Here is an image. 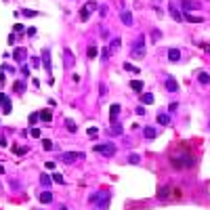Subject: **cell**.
<instances>
[{
  "label": "cell",
  "mask_w": 210,
  "mask_h": 210,
  "mask_svg": "<svg viewBox=\"0 0 210 210\" xmlns=\"http://www.w3.org/2000/svg\"><path fill=\"white\" fill-rule=\"evenodd\" d=\"M176 107H179V103H170L168 105V112H176Z\"/></svg>",
  "instance_id": "ab89813d"
},
{
  "label": "cell",
  "mask_w": 210,
  "mask_h": 210,
  "mask_svg": "<svg viewBox=\"0 0 210 210\" xmlns=\"http://www.w3.org/2000/svg\"><path fill=\"white\" fill-rule=\"evenodd\" d=\"M130 88L137 91V92H141L143 91V82H141V80H133V82H130Z\"/></svg>",
  "instance_id": "44dd1931"
},
{
  "label": "cell",
  "mask_w": 210,
  "mask_h": 210,
  "mask_svg": "<svg viewBox=\"0 0 210 210\" xmlns=\"http://www.w3.org/2000/svg\"><path fill=\"white\" fill-rule=\"evenodd\" d=\"M42 65H44V70H46V71L53 70V65H50V50L49 49L42 50Z\"/></svg>",
  "instance_id": "ba28073f"
},
{
  "label": "cell",
  "mask_w": 210,
  "mask_h": 210,
  "mask_svg": "<svg viewBox=\"0 0 210 210\" xmlns=\"http://www.w3.org/2000/svg\"><path fill=\"white\" fill-rule=\"evenodd\" d=\"M42 147H44L46 151H50V149H53V141H50V139H44V141H42Z\"/></svg>",
  "instance_id": "4dcf8cb0"
},
{
  "label": "cell",
  "mask_w": 210,
  "mask_h": 210,
  "mask_svg": "<svg viewBox=\"0 0 210 210\" xmlns=\"http://www.w3.org/2000/svg\"><path fill=\"white\" fill-rule=\"evenodd\" d=\"M0 109L4 113H11V99H8L4 92H0Z\"/></svg>",
  "instance_id": "52a82bcc"
},
{
  "label": "cell",
  "mask_w": 210,
  "mask_h": 210,
  "mask_svg": "<svg viewBox=\"0 0 210 210\" xmlns=\"http://www.w3.org/2000/svg\"><path fill=\"white\" fill-rule=\"evenodd\" d=\"M0 189H2V185H0Z\"/></svg>",
  "instance_id": "c3c4849f"
},
{
  "label": "cell",
  "mask_w": 210,
  "mask_h": 210,
  "mask_svg": "<svg viewBox=\"0 0 210 210\" xmlns=\"http://www.w3.org/2000/svg\"><path fill=\"white\" fill-rule=\"evenodd\" d=\"M40 63H42V59H38V57H32V65H34V67H40Z\"/></svg>",
  "instance_id": "74e56055"
},
{
  "label": "cell",
  "mask_w": 210,
  "mask_h": 210,
  "mask_svg": "<svg viewBox=\"0 0 210 210\" xmlns=\"http://www.w3.org/2000/svg\"><path fill=\"white\" fill-rule=\"evenodd\" d=\"M38 116H40V120H44V122H50V120H53V116H50L49 109H42V112L38 113Z\"/></svg>",
  "instance_id": "7402d4cb"
},
{
  "label": "cell",
  "mask_w": 210,
  "mask_h": 210,
  "mask_svg": "<svg viewBox=\"0 0 210 210\" xmlns=\"http://www.w3.org/2000/svg\"><path fill=\"white\" fill-rule=\"evenodd\" d=\"M88 202H99V210L107 208V202H109V193L107 191H99V193H92L88 197Z\"/></svg>",
  "instance_id": "7a4b0ae2"
},
{
  "label": "cell",
  "mask_w": 210,
  "mask_h": 210,
  "mask_svg": "<svg viewBox=\"0 0 210 210\" xmlns=\"http://www.w3.org/2000/svg\"><path fill=\"white\" fill-rule=\"evenodd\" d=\"M13 57H15V61L17 63H25V59H28V50L25 49H17L13 53Z\"/></svg>",
  "instance_id": "9c48e42d"
},
{
  "label": "cell",
  "mask_w": 210,
  "mask_h": 210,
  "mask_svg": "<svg viewBox=\"0 0 210 210\" xmlns=\"http://www.w3.org/2000/svg\"><path fill=\"white\" fill-rule=\"evenodd\" d=\"M181 8H183V13H189V11H202V2H197V0H183Z\"/></svg>",
  "instance_id": "5b68a950"
},
{
  "label": "cell",
  "mask_w": 210,
  "mask_h": 210,
  "mask_svg": "<svg viewBox=\"0 0 210 210\" xmlns=\"http://www.w3.org/2000/svg\"><path fill=\"white\" fill-rule=\"evenodd\" d=\"M0 172H4V166H2V164H0Z\"/></svg>",
  "instance_id": "bcb514c9"
},
{
  "label": "cell",
  "mask_w": 210,
  "mask_h": 210,
  "mask_svg": "<svg viewBox=\"0 0 210 210\" xmlns=\"http://www.w3.org/2000/svg\"><path fill=\"white\" fill-rule=\"evenodd\" d=\"M166 91H170V92H176V91H179V84H176L175 78H166Z\"/></svg>",
  "instance_id": "7c38bea8"
},
{
  "label": "cell",
  "mask_w": 210,
  "mask_h": 210,
  "mask_svg": "<svg viewBox=\"0 0 210 210\" xmlns=\"http://www.w3.org/2000/svg\"><path fill=\"white\" fill-rule=\"evenodd\" d=\"M197 80H200V84H208V82H210V76H208V74H204V71H202Z\"/></svg>",
  "instance_id": "f546056e"
},
{
  "label": "cell",
  "mask_w": 210,
  "mask_h": 210,
  "mask_svg": "<svg viewBox=\"0 0 210 210\" xmlns=\"http://www.w3.org/2000/svg\"><path fill=\"white\" fill-rule=\"evenodd\" d=\"M158 122H160L162 126H168L170 124V116H168V113H160V116H158Z\"/></svg>",
  "instance_id": "ffe728a7"
},
{
  "label": "cell",
  "mask_w": 210,
  "mask_h": 210,
  "mask_svg": "<svg viewBox=\"0 0 210 210\" xmlns=\"http://www.w3.org/2000/svg\"><path fill=\"white\" fill-rule=\"evenodd\" d=\"M170 162H172V166L176 168H187L193 164V158H191V154H176L170 158Z\"/></svg>",
  "instance_id": "6da1fadb"
},
{
  "label": "cell",
  "mask_w": 210,
  "mask_h": 210,
  "mask_svg": "<svg viewBox=\"0 0 210 210\" xmlns=\"http://www.w3.org/2000/svg\"><path fill=\"white\" fill-rule=\"evenodd\" d=\"M53 181L55 183H63V176L61 175H53Z\"/></svg>",
  "instance_id": "f35d334b"
},
{
  "label": "cell",
  "mask_w": 210,
  "mask_h": 210,
  "mask_svg": "<svg viewBox=\"0 0 210 210\" xmlns=\"http://www.w3.org/2000/svg\"><path fill=\"white\" fill-rule=\"evenodd\" d=\"M0 145H2V147H7V139H4V137H0Z\"/></svg>",
  "instance_id": "f6af8a7d"
},
{
  "label": "cell",
  "mask_w": 210,
  "mask_h": 210,
  "mask_svg": "<svg viewBox=\"0 0 210 210\" xmlns=\"http://www.w3.org/2000/svg\"><path fill=\"white\" fill-rule=\"evenodd\" d=\"M183 19H187L189 23H202V17H193V15H189V13H183Z\"/></svg>",
  "instance_id": "d6986e66"
},
{
  "label": "cell",
  "mask_w": 210,
  "mask_h": 210,
  "mask_svg": "<svg viewBox=\"0 0 210 210\" xmlns=\"http://www.w3.org/2000/svg\"><path fill=\"white\" fill-rule=\"evenodd\" d=\"M15 40H17V38H15V34L8 36V44H15Z\"/></svg>",
  "instance_id": "ee69618b"
},
{
  "label": "cell",
  "mask_w": 210,
  "mask_h": 210,
  "mask_svg": "<svg viewBox=\"0 0 210 210\" xmlns=\"http://www.w3.org/2000/svg\"><path fill=\"white\" fill-rule=\"evenodd\" d=\"M50 181H53V179H50L49 175H40V183L44 185V187H49V185H50Z\"/></svg>",
  "instance_id": "4316f807"
},
{
  "label": "cell",
  "mask_w": 210,
  "mask_h": 210,
  "mask_svg": "<svg viewBox=\"0 0 210 210\" xmlns=\"http://www.w3.org/2000/svg\"><path fill=\"white\" fill-rule=\"evenodd\" d=\"M84 7H86V8H88V11L92 13V11L97 8V2H92V0H91V2H88V4H84Z\"/></svg>",
  "instance_id": "8d00e7d4"
},
{
  "label": "cell",
  "mask_w": 210,
  "mask_h": 210,
  "mask_svg": "<svg viewBox=\"0 0 210 210\" xmlns=\"http://www.w3.org/2000/svg\"><path fill=\"white\" fill-rule=\"evenodd\" d=\"M155 137H158L155 128H154V126H147V128H145V139H147V141H154Z\"/></svg>",
  "instance_id": "2e32d148"
},
{
  "label": "cell",
  "mask_w": 210,
  "mask_h": 210,
  "mask_svg": "<svg viewBox=\"0 0 210 210\" xmlns=\"http://www.w3.org/2000/svg\"><path fill=\"white\" fill-rule=\"evenodd\" d=\"M168 59L176 63L179 59H181V50H179V49H170V50H168Z\"/></svg>",
  "instance_id": "9a60e30c"
},
{
  "label": "cell",
  "mask_w": 210,
  "mask_h": 210,
  "mask_svg": "<svg viewBox=\"0 0 210 210\" xmlns=\"http://www.w3.org/2000/svg\"><path fill=\"white\" fill-rule=\"evenodd\" d=\"M88 17H91V11H88L86 7H82V11H80V19H82V21H86Z\"/></svg>",
  "instance_id": "484cf974"
},
{
  "label": "cell",
  "mask_w": 210,
  "mask_h": 210,
  "mask_svg": "<svg viewBox=\"0 0 210 210\" xmlns=\"http://www.w3.org/2000/svg\"><path fill=\"white\" fill-rule=\"evenodd\" d=\"M61 210H70V208H67V206H61Z\"/></svg>",
  "instance_id": "7dc6e473"
},
{
  "label": "cell",
  "mask_w": 210,
  "mask_h": 210,
  "mask_svg": "<svg viewBox=\"0 0 210 210\" xmlns=\"http://www.w3.org/2000/svg\"><path fill=\"white\" fill-rule=\"evenodd\" d=\"M95 151H97V154L107 155V158H112V155L116 154V145H113V143H103V145H95Z\"/></svg>",
  "instance_id": "277c9868"
},
{
  "label": "cell",
  "mask_w": 210,
  "mask_h": 210,
  "mask_svg": "<svg viewBox=\"0 0 210 210\" xmlns=\"http://www.w3.org/2000/svg\"><path fill=\"white\" fill-rule=\"evenodd\" d=\"M84 154H78V151H67V154L61 155V160L65 162V164H74V162L78 160V158H82Z\"/></svg>",
  "instance_id": "8992f818"
},
{
  "label": "cell",
  "mask_w": 210,
  "mask_h": 210,
  "mask_svg": "<svg viewBox=\"0 0 210 210\" xmlns=\"http://www.w3.org/2000/svg\"><path fill=\"white\" fill-rule=\"evenodd\" d=\"M109 130H112V134H122V124H118V122H113Z\"/></svg>",
  "instance_id": "cb8c5ba5"
},
{
  "label": "cell",
  "mask_w": 210,
  "mask_h": 210,
  "mask_svg": "<svg viewBox=\"0 0 210 210\" xmlns=\"http://www.w3.org/2000/svg\"><path fill=\"white\" fill-rule=\"evenodd\" d=\"M97 57V46H88V59H95Z\"/></svg>",
  "instance_id": "836d02e7"
},
{
  "label": "cell",
  "mask_w": 210,
  "mask_h": 210,
  "mask_svg": "<svg viewBox=\"0 0 210 210\" xmlns=\"http://www.w3.org/2000/svg\"><path fill=\"white\" fill-rule=\"evenodd\" d=\"M120 44H122V42H120V38H113L112 44H109V50H112V53H116V50L120 49Z\"/></svg>",
  "instance_id": "603a6c76"
},
{
  "label": "cell",
  "mask_w": 210,
  "mask_h": 210,
  "mask_svg": "<svg viewBox=\"0 0 210 210\" xmlns=\"http://www.w3.org/2000/svg\"><path fill=\"white\" fill-rule=\"evenodd\" d=\"M65 128H67V130H71V133H76V122H71V120H65Z\"/></svg>",
  "instance_id": "83f0119b"
},
{
  "label": "cell",
  "mask_w": 210,
  "mask_h": 210,
  "mask_svg": "<svg viewBox=\"0 0 210 210\" xmlns=\"http://www.w3.org/2000/svg\"><path fill=\"white\" fill-rule=\"evenodd\" d=\"M128 162H130V164H139V162H141V155H137V154H130Z\"/></svg>",
  "instance_id": "d6a6232c"
},
{
  "label": "cell",
  "mask_w": 210,
  "mask_h": 210,
  "mask_svg": "<svg viewBox=\"0 0 210 210\" xmlns=\"http://www.w3.org/2000/svg\"><path fill=\"white\" fill-rule=\"evenodd\" d=\"M120 19H122V23H124V25H128V28L133 25V15H130V11H126V8L120 13Z\"/></svg>",
  "instance_id": "30bf717a"
},
{
  "label": "cell",
  "mask_w": 210,
  "mask_h": 210,
  "mask_svg": "<svg viewBox=\"0 0 210 210\" xmlns=\"http://www.w3.org/2000/svg\"><path fill=\"white\" fill-rule=\"evenodd\" d=\"M63 63H65V67H70V65H74V55H71V53H70L67 49L63 50Z\"/></svg>",
  "instance_id": "4fadbf2b"
},
{
  "label": "cell",
  "mask_w": 210,
  "mask_h": 210,
  "mask_svg": "<svg viewBox=\"0 0 210 210\" xmlns=\"http://www.w3.org/2000/svg\"><path fill=\"white\" fill-rule=\"evenodd\" d=\"M168 11H170V15H172V19H175V21H183V13L175 7V4H170V7H168Z\"/></svg>",
  "instance_id": "8fae6325"
},
{
  "label": "cell",
  "mask_w": 210,
  "mask_h": 210,
  "mask_svg": "<svg viewBox=\"0 0 210 210\" xmlns=\"http://www.w3.org/2000/svg\"><path fill=\"white\" fill-rule=\"evenodd\" d=\"M168 196H170V187H168V185H162L160 191H158V197H160V200H166Z\"/></svg>",
  "instance_id": "e0dca14e"
},
{
  "label": "cell",
  "mask_w": 210,
  "mask_h": 210,
  "mask_svg": "<svg viewBox=\"0 0 210 210\" xmlns=\"http://www.w3.org/2000/svg\"><path fill=\"white\" fill-rule=\"evenodd\" d=\"M145 40H143V36H139V42L133 46V50H130V57H134V59H143L145 57Z\"/></svg>",
  "instance_id": "3957f363"
},
{
  "label": "cell",
  "mask_w": 210,
  "mask_h": 210,
  "mask_svg": "<svg viewBox=\"0 0 210 210\" xmlns=\"http://www.w3.org/2000/svg\"><path fill=\"white\" fill-rule=\"evenodd\" d=\"M97 133H99L97 128H88V134H91V137H97Z\"/></svg>",
  "instance_id": "b9f144b4"
},
{
  "label": "cell",
  "mask_w": 210,
  "mask_h": 210,
  "mask_svg": "<svg viewBox=\"0 0 210 210\" xmlns=\"http://www.w3.org/2000/svg\"><path fill=\"white\" fill-rule=\"evenodd\" d=\"M141 99H143V103H145V105L154 103V95H151V92H145V95H143V97H141Z\"/></svg>",
  "instance_id": "d4e9b609"
},
{
  "label": "cell",
  "mask_w": 210,
  "mask_h": 210,
  "mask_svg": "<svg viewBox=\"0 0 210 210\" xmlns=\"http://www.w3.org/2000/svg\"><path fill=\"white\" fill-rule=\"evenodd\" d=\"M23 88H25V86H23V82H15V92H23Z\"/></svg>",
  "instance_id": "d590c367"
},
{
  "label": "cell",
  "mask_w": 210,
  "mask_h": 210,
  "mask_svg": "<svg viewBox=\"0 0 210 210\" xmlns=\"http://www.w3.org/2000/svg\"><path fill=\"white\" fill-rule=\"evenodd\" d=\"M118 113H120V103H113L112 109H109V120L116 122V120H118Z\"/></svg>",
  "instance_id": "5bb4252c"
},
{
  "label": "cell",
  "mask_w": 210,
  "mask_h": 210,
  "mask_svg": "<svg viewBox=\"0 0 210 210\" xmlns=\"http://www.w3.org/2000/svg\"><path fill=\"white\" fill-rule=\"evenodd\" d=\"M32 137L38 139V137H40V128H32Z\"/></svg>",
  "instance_id": "60d3db41"
},
{
  "label": "cell",
  "mask_w": 210,
  "mask_h": 210,
  "mask_svg": "<svg viewBox=\"0 0 210 210\" xmlns=\"http://www.w3.org/2000/svg\"><path fill=\"white\" fill-rule=\"evenodd\" d=\"M124 70L130 71V74H139V67H134V65H130V63H124Z\"/></svg>",
  "instance_id": "f1b7e54d"
},
{
  "label": "cell",
  "mask_w": 210,
  "mask_h": 210,
  "mask_svg": "<svg viewBox=\"0 0 210 210\" xmlns=\"http://www.w3.org/2000/svg\"><path fill=\"white\" fill-rule=\"evenodd\" d=\"M21 15H25V17H36V11H28V8H23V11H21Z\"/></svg>",
  "instance_id": "e575fe53"
},
{
  "label": "cell",
  "mask_w": 210,
  "mask_h": 210,
  "mask_svg": "<svg viewBox=\"0 0 210 210\" xmlns=\"http://www.w3.org/2000/svg\"><path fill=\"white\" fill-rule=\"evenodd\" d=\"M160 38H162V32H160V29H154V32H151V40L158 42Z\"/></svg>",
  "instance_id": "1f68e13d"
},
{
  "label": "cell",
  "mask_w": 210,
  "mask_h": 210,
  "mask_svg": "<svg viewBox=\"0 0 210 210\" xmlns=\"http://www.w3.org/2000/svg\"><path fill=\"white\" fill-rule=\"evenodd\" d=\"M40 202L42 204H50L53 202V193H50V191H42L40 193Z\"/></svg>",
  "instance_id": "ac0fdd59"
},
{
  "label": "cell",
  "mask_w": 210,
  "mask_h": 210,
  "mask_svg": "<svg viewBox=\"0 0 210 210\" xmlns=\"http://www.w3.org/2000/svg\"><path fill=\"white\" fill-rule=\"evenodd\" d=\"M99 13H101V17H105V15H107V7H101L99 8Z\"/></svg>",
  "instance_id": "7bdbcfd3"
}]
</instances>
